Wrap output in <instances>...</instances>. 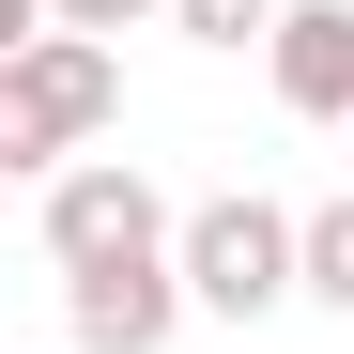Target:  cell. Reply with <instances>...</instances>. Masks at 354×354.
Wrapping results in <instances>:
<instances>
[{
	"label": "cell",
	"instance_id": "cell-1",
	"mask_svg": "<svg viewBox=\"0 0 354 354\" xmlns=\"http://www.w3.org/2000/svg\"><path fill=\"white\" fill-rule=\"evenodd\" d=\"M124 124V46H93V31H46L0 62V169H31V185H62V169Z\"/></svg>",
	"mask_w": 354,
	"mask_h": 354
},
{
	"label": "cell",
	"instance_id": "cell-2",
	"mask_svg": "<svg viewBox=\"0 0 354 354\" xmlns=\"http://www.w3.org/2000/svg\"><path fill=\"white\" fill-rule=\"evenodd\" d=\"M185 292H201L216 324H262V308H292V292H308V216H277L262 185L201 201V216H185Z\"/></svg>",
	"mask_w": 354,
	"mask_h": 354
},
{
	"label": "cell",
	"instance_id": "cell-3",
	"mask_svg": "<svg viewBox=\"0 0 354 354\" xmlns=\"http://www.w3.org/2000/svg\"><path fill=\"white\" fill-rule=\"evenodd\" d=\"M169 247H185V216L154 201V169H139V154H77L62 185H46V262H62V277L169 262Z\"/></svg>",
	"mask_w": 354,
	"mask_h": 354
},
{
	"label": "cell",
	"instance_id": "cell-4",
	"mask_svg": "<svg viewBox=\"0 0 354 354\" xmlns=\"http://www.w3.org/2000/svg\"><path fill=\"white\" fill-rule=\"evenodd\" d=\"M201 292H185V247L169 262H108V277H62V324L77 354H169V324H185Z\"/></svg>",
	"mask_w": 354,
	"mask_h": 354
},
{
	"label": "cell",
	"instance_id": "cell-5",
	"mask_svg": "<svg viewBox=\"0 0 354 354\" xmlns=\"http://www.w3.org/2000/svg\"><path fill=\"white\" fill-rule=\"evenodd\" d=\"M262 62H277V108H292V124H354V0H292Z\"/></svg>",
	"mask_w": 354,
	"mask_h": 354
},
{
	"label": "cell",
	"instance_id": "cell-6",
	"mask_svg": "<svg viewBox=\"0 0 354 354\" xmlns=\"http://www.w3.org/2000/svg\"><path fill=\"white\" fill-rule=\"evenodd\" d=\"M292 0H169V31H201V46H277Z\"/></svg>",
	"mask_w": 354,
	"mask_h": 354
},
{
	"label": "cell",
	"instance_id": "cell-7",
	"mask_svg": "<svg viewBox=\"0 0 354 354\" xmlns=\"http://www.w3.org/2000/svg\"><path fill=\"white\" fill-rule=\"evenodd\" d=\"M308 308H354V201L308 216Z\"/></svg>",
	"mask_w": 354,
	"mask_h": 354
},
{
	"label": "cell",
	"instance_id": "cell-8",
	"mask_svg": "<svg viewBox=\"0 0 354 354\" xmlns=\"http://www.w3.org/2000/svg\"><path fill=\"white\" fill-rule=\"evenodd\" d=\"M46 16H62V31H93V46H108V31H139V16H169V0H46Z\"/></svg>",
	"mask_w": 354,
	"mask_h": 354
}]
</instances>
